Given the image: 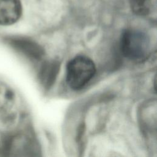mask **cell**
Here are the masks:
<instances>
[{
    "label": "cell",
    "mask_w": 157,
    "mask_h": 157,
    "mask_svg": "<svg viewBox=\"0 0 157 157\" xmlns=\"http://www.w3.org/2000/svg\"><path fill=\"white\" fill-rule=\"evenodd\" d=\"M120 44L122 54L130 60L142 61L150 54V39L141 31L134 29L124 30L121 36Z\"/></svg>",
    "instance_id": "obj_1"
},
{
    "label": "cell",
    "mask_w": 157,
    "mask_h": 157,
    "mask_svg": "<svg viewBox=\"0 0 157 157\" xmlns=\"http://www.w3.org/2000/svg\"><path fill=\"white\" fill-rule=\"evenodd\" d=\"M96 73L94 62L88 57L77 56L71 59L66 66V82L74 90L85 87Z\"/></svg>",
    "instance_id": "obj_2"
},
{
    "label": "cell",
    "mask_w": 157,
    "mask_h": 157,
    "mask_svg": "<svg viewBox=\"0 0 157 157\" xmlns=\"http://www.w3.org/2000/svg\"><path fill=\"white\" fill-rule=\"evenodd\" d=\"M22 14L20 0H0V25L15 23Z\"/></svg>",
    "instance_id": "obj_3"
},
{
    "label": "cell",
    "mask_w": 157,
    "mask_h": 157,
    "mask_svg": "<svg viewBox=\"0 0 157 157\" xmlns=\"http://www.w3.org/2000/svg\"><path fill=\"white\" fill-rule=\"evenodd\" d=\"M10 44L21 50L26 55L36 57L39 55V48L30 41L21 39H11L9 40Z\"/></svg>",
    "instance_id": "obj_4"
},
{
    "label": "cell",
    "mask_w": 157,
    "mask_h": 157,
    "mask_svg": "<svg viewBox=\"0 0 157 157\" xmlns=\"http://www.w3.org/2000/svg\"><path fill=\"white\" fill-rule=\"evenodd\" d=\"M129 4L133 13L140 17L149 15L152 9V0H129Z\"/></svg>",
    "instance_id": "obj_5"
}]
</instances>
